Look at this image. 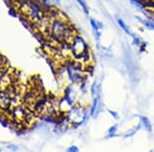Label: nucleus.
Segmentation results:
<instances>
[{"label": "nucleus", "mask_w": 154, "mask_h": 152, "mask_svg": "<svg viewBox=\"0 0 154 152\" xmlns=\"http://www.w3.org/2000/svg\"><path fill=\"white\" fill-rule=\"evenodd\" d=\"M103 109V103H102L101 95H97L93 97V102H91V108H89V115L93 117H97L102 112Z\"/></svg>", "instance_id": "5"}, {"label": "nucleus", "mask_w": 154, "mask_h": 152, "mask_svg": "<svg viewBox=\"0 0 154 152\" xmlns=\"http://www.w3.org/2000/svg\"><path fill=\"white\" fill-rule=\"evenodd\" d=\"M77 1V3L80 5V7L82 8V11H84V14H88V4H86V2H85V0H76Z\"/></svg>", "instance_id": "11"}, {"label": "nucleus", "mask_w": 154, "mask_h": 152, "mask_svg": "<svg viewBox=\"0 0 154 152\" xmlns=\"http://www.w3.org/2000/svg\"><path fill=\"white\" fill-rule=\"evenodd\" d=\"M141 126H144V129H146L147 131L151 132L152 131V124H151L150 120L147 118V117H141Z\"/></svg>", "instance_id": "9"}, {"label": "nucleus", "mask_w": 154, "mask_h": 152, "mask_svg": "<svg viewBox=\"0 0 154 152\" xmlns=\"http://www.w3.org/2000/svg\"><path fill=\"white\" fill-rule=\"evenodd\" d=\"M117 129H118L117 124L111 126V128L108 129V133H107V138H112V137H115L116 134H117Z\"/></svg>", "instance_id": "10"}, {"label": "nucleus", "mask_w": 154, "mask_h": 152, "mask_svg": "<svg viewBox=\"0 0 154 152\" xmlns=\"http://www.w3.org/2000/svg\"><path fill=\"white\" fill-rule=\"evenodd\" d=\"M18 3L20 11L34 25L40 23L45 16L46 11L35 0H21Z\"/></svg>", "instance_id": "2"}, {"label": "nucleus", "mask_w": 154, "mask_h": 152, "mask_svg": "<svg viewBox=\"0 0 154 152\" xmlns=\"http://www.w3.org/2000/svg\"><path fill=\"white\" fill-rule=\"evenodd\" d=\"M69 48H70L71 54L76 60H81L89 51L88 43L79 34H76L74 36L72 41L69 43Z\"/></svg>", "instance_id": "4"}, {"label": "nucleus", "mask_w": 154, "mask_h": 152, "mask_svg": "<svg viewBox=\"0 0 154 152\" xmlns=\"http://www.w3.org/2000/svg\"><path fill=\"white\" fill-rule=\"evenodd\" d=\"M117 24H118V26L120 27V28L122 29L126 34H128V35H130V36H133V35H134V33L131 31V29L128 28V25H126V24L125 23V22H123V20H122V19L117 18Z\"/></svg>", "instance_id": "7"}, {"label": "nucleus", "mask_w": 154, "mask_h": 152, "mask_svg": "<svg viewBox=\"0 0 154 152\" xmlns=\"http://www.w3.org/2000/svg\"><path fill=\"white\" fill-rule=\"evenodd\" d=\"M136 18L138 19L139 21H140L141 23H142L144 26L146 27V28H148V29L154 31V22L153 21H151V20H144L142 18H140V17H136Z\"/></svg>", "instance_id": "8"}, {"label": "nucleus", "mask_w": 154, "mask_h": 152, "mask_svg": "<svg viewBox=\"0 0 154 152\" xmlns=\"http://www.w3.org/2000/svg\"><path fill=\"white\" fill-rule=\"evenodd\" d=\"M16 1H18V2H19V1H21V0H16Z\"/></svg>", "instance_id": "14"}, {"label": "nucleus", "mask_w": 154, "mask_h": 152, "mask_svg": "<svg viewBox=\"0 0 154 152\" xmlns=\"http://www.w3.org/2000/svg\"><path fill=\"white\" fill-rule=\"evenodd\" d=\"M88 117V110L81 104H74L67 113L65 114V118L70 126H78L85 121Z\"/></svg>", "instance_id": "3"}, {"label": "nucleus", "mask_w": 154, "mask_h": 152, "mask_svg": "<svg viewBox=\"0 0 154 152\" xmlns=\"http://www.w3.org/2000/svg\"><path fill=\"white\" fill-rule=\"evenodd\" d=\"M48 18V35L60 44H69L77 34L65 14L54 8L46 11Z\"/></svg>", "instance_id": "1"}, {"label": "nucleus", "mask_w": 154, "mask_h": 152, "mask_svg": "<svg viewBox=\"0 0 154 152\" xmlns=\"http://www.w3.org/2000/svg\"><path fill=\"white\" fill-rule=\"evenodd\" d=\"M68 151H74V152H76V151H78V148H77L76 146H71V147H69L68 149H67Z\"/></svg>", "instance_id": "13"}, {"label": "nucleus", "mask_w": 154, "mask_h": 152, "mask_svg": "<svg viewBox=\"0 0 154 152\" xmlns=\"http://www.w3.org/2000/svg\"><path fill=\"white\" fill-rule=\"evenodd\" d=\"M91 26L93 28V32L95 34V37L97 40H100L101 38V34H102V30L104 28L103 23H101L100 21L95 19H91Z\"/></svg>", "instance_id": "6"}, {"label": "nucleus", "mask_w": 154, "mask_h": 152, "mask_svg": "<svg viewBox=\"0 0 154 152\" xmlns=\"http://www.w3.org/2000/svg\"><path fill=\"white\" fill-rule=\"evenodd\" d=\"M109 113L111 114V115H112L114 118L115 119H118L119 118V116H118V113H116L115 111H111V110H109Z\"/></svg>", "instance_id": "12"}]
</instances>
